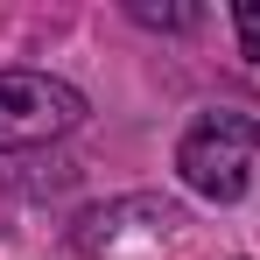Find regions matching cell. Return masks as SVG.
Returning a JSON list of instances; mask_svg holds the SVG:
<instances>
[{"label": "cell", "mask_w": 260, "mask_h": 260, "mask_svg": "<svg viewBox=\"0 0 260 260\" xmlns=\"http://www.w3.org/2000/svg\"><path fill=\"white\" fill-rule=\"evenodd\" d=\"M253 162H260V120L239 106L197 113L176 141V176L211 204H239L246 183H253Z\"/></svg>", "instance_id": "1"}, {"label": "cell", "mask_w": 260, "mask_h": 260, "mask_svg": "<svg viewBox=\"0 0 260 260\" xmlns=\"http://www.w3.org/2000/svg\"><path fill=\"white\" fill-rule=\"evenodd\" d=\"M232 21H239V43H246V56L260 63V0H239V7H232Z\"/></svg>", "instance_id": "4"}, {"label": "cell", "mask_w": 260, "mask_h": 260, "mask_svg": "<svg viewBox=\"0 0 260 260\" xmlns=\"http://www.w3.org/2000/svg\"><path fill=\"white\" fill-rule=\"evenodd\" d=\"M127 14L148 21V28H190V21H197V7H155V0H134Z\"/></svg>", "instance_id": "3"}, {"label": "cell", "mask_w": 260, "mask_h": 260, "mask_svg": "<svg viewBox=\"0 0 260 260\" xmlns=\"http://www.w3.org/2000/svg\"><path fill=\"white\" fill-rule=\"evenodd\" d=\"M85 127V91L49 71H0V155L49 148Z\"/></svg>", "instance_id": "2"}]
</instances>
